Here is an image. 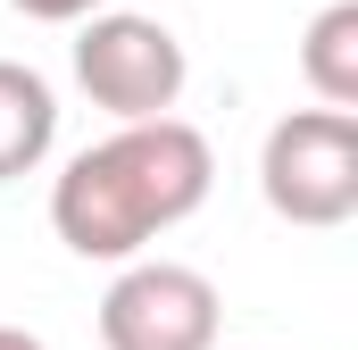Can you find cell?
Segmentation results:
<instances>
[{
    "label": "cell",
    "instance_id": "6da1fadb",
    "mask_svg": "<svg viewBox=\"0 0 358 350\" xmlns=\"http://www.w3.org/2000/svg\"><path fill=\"white\" fill-rule=\"evenodd\" d=\"M217 183L208 134L183 117H150V125H117L108 142H92L67 159L50 183V225L76 259H142V242H159L183 225Z\"/></svg>",
    "mask_w": 358,
    "mask_h": 350
},
{
    "label": "cell",
    "instance_id": "7a4b0ae2",
    "mask_svg": "<svg viewBox=\"0 0 358 350\" xmlns=\"http://www.w3.org/2000/svg\"><path fill=\"white\" fill-rule=\"evenodd\" d=\"M259 192L283 225H350L358 217V117L342 108H292L267 125Z\"/></svg>",
    "mask_w": 358,
    "mask_h": 350
},
{
    "label": "cell",
    "instance_id": "3957f363",
    "mask_svg": "<svg viewBox=\"0 0 358 350\" xmlns=\"http://www.w3.org/2000/svg\"><path fill=\"white\" fill-rule=\"evenodd\" d=\"M183 42L159 17H134V8H100L76 34V84L92 92V108H108L117 125H150L183 100Z\"/></svg>",
    "mask_w": 358,
    "mask_h": 350
},
{
    "label": "cell",
    "instance_id": "277c9868",
    "mask_svg": "<svg viewBox=\"0 0 358 350\" xmlns=\"http://www.w3.org/2000/svg\"><path fill=\"white\" fill-rule=\"evenodd\" d=\"M108 350H217V284L176 259H134L100 300Z\"/></svg>",
    "mask_w": 358,
    "mask_h": 350
},
{
    "label": "cell",
    "instance_id": "5b68a950",
    "mask_svg": "<svg viewBox=\"0 0 358 350\" xmlns=\"http://www.w3.org/2000/svg\"><path fill=\"white\" fill-rule=\"evenodd\" d=\"M50 142H59V100H50V84L34 67L0 59V183L34 175L50 159Z\"/></svg>",
    "mask_w": 358,
    "mask_h": 350
},
{
    "label": "cell",
    "instance_id": "8992f818",
    "mask_svg": "<svg viewBox=\"0 0 358 350\" xmlns=\"http://www.w3.org/2000/svg\"><path fill=\"white\" fill-rule=\"evenodd\" d=\"M300 76H308V92H317L325 108L358 117V0L317 8V25H308V42H300Z\"/></svg>",
    "mask_w": 358,
    "mask_h": 350
},
{
    "label": "cell",
    "instance_id": "52a82bcc",
    "mask_svg": "<svg viewBox=\"0 0 358 350\" xmlns=\"http://www.w3.org/2000/svg\"><path fill=\"white\" fill-rule=\"evenodd\" d=\"M17 17H42V25H84V17H100V0H8Z\"/></svg>",
    "mask_w": 358,
    "mask_h": 350
},
{
    "label": "cell",
    "instance_id": "ba28073f",
    "mask_svg": "<svg viewBox=\"0 0 358 350\" xmlns=\"http://www.w3.org/2000/svg\"><path fill=\"white\" fill-rule=\"evenodd\" d=\"M0 350H50L42 334H25V326H0Z\"/></svg>",
    "mask_w": 358,
    "mask_h": 350
}]
</instances>
